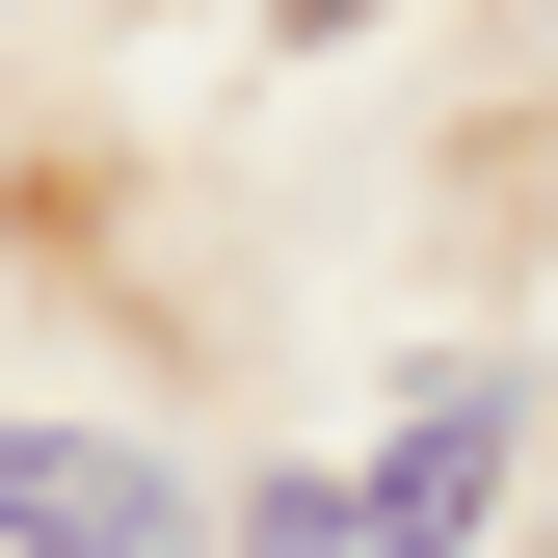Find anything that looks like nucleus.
Listing matches in <instances>:
<instances>
[{
    "label": "nucleus",
    "instance_id": "f257e3e1",
    "mask_svg": "<svg viewBox=\"0 0 558 558\" xmlns=\"http://www.w3.org/2000/svg\"><path fill=\"white\" fill-rule=\"evenodd\" d=\"M0 532H27V558H186V478H160V452H53V426H0Z\"/></svg>",
    "mask_w": 558,
    "mask_h": 558
},
{
    "label": "nucleus",
    "instance_id": "f03ea898",
    "mask_svg": "<svg viewBox=\"0 0 558 558\" xmlns=\"http://www.w3.org/2000/svg\"><path fill=\"white\" fill-rule=\"evenodd\" d=\"M478 478H506V373H452L426 426L373 452V506H345V532H373V558H452V532H478Z\"/></svg>",
    "mask_w": 558,
    "mask_h": 558
}]
</instances>
